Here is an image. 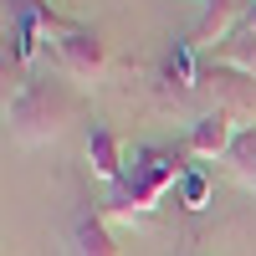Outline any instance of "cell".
I'll use <instances>...</instances> for the list:
<instances>
[{
	"mask_svg": "<svg viewBox=\"0 0 256 256\" xmlns=\"http://www.w3.org/2000/svg\"><path fill=\"white\" fill-rule=\"evenodd\" d=\"M220 62H226V67H236V72H246V77H256V31H230L226 41H220Z\"/></svg>",
	"mask_w": 256,
	"mask_h": 256,
	"instance_id": "10",
	"label": "cell"
},
{
	"mask_svg": "<svg viewBox=\"0 0 256 256\" xmlns=\"http://www.w3.org/2000/svg\"><path fill=\"white\" fill-rule=\"evenodd\" d=\"M200 88H210L216 108H226L230 118H251L256 123V77L216 62V67H200Z\"/></svg>",
	"mask_w": 256,
	"mask_h": 256,
	"instance_id": "3",
	"label": "cell"
},
{
	"mask_svg": "<svg viewBox=\"0 0 256 256\" xmlns=\"http://www.w3.org/2000/svg\"><path fill=\"white\" fill-rule=\"evenodd\" d=\"M184 180V164H180V148H164V144H134L123 159V174L108 184V216L118 220H134L148 216L169 184Z\"/></svg>",
	"mask_w": 256,
	"mask_h": 256,
	"instance_id": "1",
	"label": "cell"
},
{
	"mask_svg": "<svg viewBox=\"0 0 256 256\" xmlns=\"http://www.w3.org/2000/svg\"><path fill=\"white\" fill-rule=\"evenodd\" d=\"M180 190H184V205H190V210H200V205H205V195H210V180L200 174V169H184Z\"/></svg>",
	"mask_w": 256,
	"mask_h": 256,
	"instance_id": "11",
	"label": "cell"
},
{
	"mask_svg": "<svg viewBox=\"0 0 256 256\" xmlns=\"http://www.w3.org/2000/svg\"><path fill=\"white\" fill-rule=\"evenodd\" d=\"M226 164H230V174H236L246 190H256V123L236 128V138L226 148Z\"/></svg>",
	"mask_w": 256,
	"mask_h": 256,
	"instance_id": "8",
	"label": "cell"
},
{
	"mask_svg": "<svg viewBox=\"0 0 256 256\" xmlns=\"http://www.w3.org/2000/svg\"><path fill=\"white\" fill-rule=\"evenodd\" d=\"M241 31H256V0L246 6V16H241Z\"/></svg>",
	"mask_w": 256,
	"mask_h": 256,
	"instance_id": "12",
	"label": "cell"
},
{
	"mask_svg": "<svg viewBox=\"0 0 256 256\" xmlns=\"http://www.w3.org/2000/svg\"><path fill=\"white\" fill-rule=\"evenodd\" d=\"M67 246H72V256H118V241H113V230L98 210H77L72 216Z\"/></svg>",
	"mask_w": 256,
	"mask_h": 256,
	"instance_id": "6",
	"label": "cell"
},
{
	"mask_svg": "<svg viewBox=\"0 0 256 256\" xmlns=\"http://www.w3.org/2000/svg\"><path fill=\"white\" fill-rule=\"evenodd\" d=\"M230 138H236V118H230L226 108H210L200 113L195 123H190V134H184V154H195V159H216L230 148Z\"/></svg>",
	"mask_w": 256,
	"mask_h": 256,
	"instance_id": "5",
	"label": "cell"
},
{
	"mask_svg": "<svg viewBox=\"0 0 256 256\" xmlns=\"http://www.w3.org/2000/svg\"><path fill=\"white\" fill-rule=\"evenodd\" d=\"M82 144H88V159H92V169H98V180H108V184H113V180L123 174V159H128V148L118 144V134H113L102 118H92Z\"/></svg>",
	"mask_w": 256,
	"mask_h": 256,
	"instance_id": "7",
	"label": "cell"
},
{
	"mask_svg": "<svg viewBox=\"0 0 256 256\" xmlns=\"http://www.w3.org/2000/svg\"><path fill=\"white\" fill-rule=\"evenodd\" d=\"M52 46H56L62 72L77 77V82H92L102 67H108V41H102L98 31H88V26H77V31H67V36H56Z\"/></svg>",
	"mask_w": 256,
	"mask_h": 256,
	"instance_id": "4",
	"label": "cell"
},
{
	"mask_svg": "<svg viewBox=\"0 0 256 256\" xmlns=\"http://www.w3.org/2000/svg\"><path fill=\"white\" fill-rule=\"evenodd\" d=\"M241 6H251V0H241Z\"/></svg>",
	"mask_w": 256,
	"mask_h": 256,
	"instance_id": "13",
	"label": "cell"
},
{
	"mask_svg": "<svg viewBox=\"0 0 256 256\" xmlns=\"http://www.w3.org/2000/svg\"><path fill=\"white\" fill-rule=\"evenodd\" d=\"M77 118V92L56 77L16 82V98H6V128L16 144H46Z\"/></svg>",
	"mask_w": 256,
	"mask_h": 256,
	"instance_id": "2",
	"label": "cell"
},
{
	"mask_svg": "<svg viewBox=\"0 0 256 256\" xmlns=\"http://www.w3.org/2000/svg\"><path fill=\"white\" fill-rule=\"evenodd\" d=\"M6 16H31L36 26H41V31H52V36L77 31V20H72V16L52 10V0H6Z\"/></svg>",
	"mask_w": 256,
	"mask_h": 256,
	"instance_id": "9",
	"label": "cell"
}]
</instances>
